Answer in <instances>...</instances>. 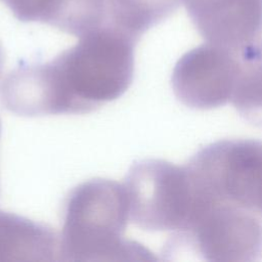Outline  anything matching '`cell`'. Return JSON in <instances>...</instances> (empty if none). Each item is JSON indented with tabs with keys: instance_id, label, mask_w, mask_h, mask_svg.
Returning a JSON list of instances; mask_svg holds the SVG:
<instances>
[{
	"instance_id": "10",
	"label": "cell",
	"mask_w": 262,
	"mask_h": 262,
	"mask_svg": "<svg viewBox=\"0 0 262 262\" xmlns=\"http://www.w3.org/2000/svg\"><path fill=\"white\" fill-rule=\"evenodd\" d=\"M255 47L243 55V70L230 102L244 120L262 128V60Z\"/></svg>"
},
{
	"instance_id": "1",
	"label": "cell",
	"mask_w": 262,
	"mask_h": 262,
	"mask_svg": "<svg viewBox=\"0 0 262 262\" xmlns=\"http://www.w3.org/2000/svg\"><path fill=\"white\" fill-rule=\"evenodd\" d=\"M136 43L111 28L92 31L47 62L12 70L0 85V100L24 117L95 111L131 85Z\"/></svg>"
},
{
	"instance_id": "5",
	"label": "cell",
	"mask_w": 262,
	"mask_h": 262,
	"mask_svg": "<svg viewBox=\"0 0 262 262\" xmlns=\"http://www.w3.org/2000/svg\"><path fill=\"white\" fill-rule=\"evenodd\" d=\"M185 166L213 199L262 216V141L219 140L201 148Z\"/></svg>"
},
{
	"instance_id": "7",
	"label": "cell",
	"mask_w": 262,
	"mask_h": 262,
	"mask_svg": "<svg viewBox=\"0 0 262 262\" xmlns=\"http://www.w3.org/2000/svg\"><path fill=\"white\" fill-rule=\"evenodd\" d=\"M207 43L245 54L262 34V0H180Z\"/></svg>"
},
{
	"instance_id": "12",
	"label": "cell",
	"mask_w": 262,
	"mask_h": 262,
	"mask_svg": "<svg viewBox=\"0 0 262 262\" xmlns=\"http://www.w3.org/2000/svg\"><path fill=\"white\" fill-rule=\"evenodd\" d=\"M255 54L257 55V57L262 60V42L258 43L255 47Z\"/></svg>"
},
{
	"instance_id": "3",
	"label": "cell",
	"mask_w": 262,
	"mask_h": 262,
	"mask_svg": "<svg viewBox=\"0 0 262 262\" xmlns=\"http://www.w3.org/2000/svg\"><path fill=\"white\" fill-rule=\"evenodd\" d=\"M130 221L146 231L184 230L208 194L186 166L164 160H143L130 168L125 180Z\"/></svg>"
},
{
	"instance_id": "2",
	"label": "cell",
	"mask_w": 262,
	"mask_h": 262,
	"mask_svg": "<svg viewBox=\"0 0 262 262\" xmlns=\"http://www.w3.org/2000/svg\"><path fill=\"white\" fill-rule=\"evenodd\" d=\"M130 221L124 183L95 178L69 193L59 235L60 260L149 261L145 247L125 236Z\"/></svg>"
},
{
	"instance_id": "9",
	"label": "cell",
	"mask_w": 262,
	"mask_h": 262,
	"mask_svg": "<svg viewBox=\"0 0 262 262\" xmlns=\"http://www.w3.org/2000/svg\"><path fill=\"white\" fill-rule=\"evenodd\" d=\"M107 28L117 30L135 41L172 15L180 0H105Z\"/></svg>"
},
{
	"instance_id": "8",
	"label": "cell",
	"mask_w": 262,
	"mask_h": 262,
	"mask_svg": "<svg viewBox=\"0 0 262 262\" xmlns=\"http://www.w3.org/2000/svg\"><path fill=\"white\" fill-rule=\"evenodd\" d=\"M60 260L59 236L41 223L0 211V261Z\"/></svg>"
},
{
	"instance_id": "11",
	"label": "cell",
	"mask_w": 262,
	"mask_h": 262,
	"mask_svg": "<svg viewBox=\"0 0 262 262\" xmlns=\"http://www.w3.org/2000/svg\"><path fill=\"white\" fill-rule=\"evenodd\" d=\"M4 61H5L4 49H3V46H2V44H1V42H0V77H1V74H2V71H3Z\"/></svg>"
},
{
	"instance_id": "4",
	"label": "cell",
	"mask_w": 262,
	"mask_h": 262,
	"mask_svg": "<svg viewBox=\"0 0 262 262\" xmlns=\"http://www.w3.org/2000/svg\"><path fill=\"white\" fill-rule=\"evenodd\" d=\"M171 237L164 249L169 256L188 251L207 261L245 262L262 255V223L257 216L213 198Z\"/></svg>"
},
{
	"instance_id": "6",
	"label": "cell",
	"mask_w": 262,
	"mask_h": 262,
	"mask_svg": "<svg viewBox=\"0 0 262 262\" xmlns=\"http://www.w3.org/2000/svg\"><path fill=\"white\" fill-rule=\"evenodd\" d=\"M244 66L242 54L202 44L176 62L171 83L175 96L186 106L211 110L231 100Z\"/></svg>"
},
{
	"instance_id": "13",
	"label": "cell",
	"mask_w": 262,
	"mask_h": 262,
	"mask_svg": "<svg viewBox=\"0 0 262 262\" xmlns=\"http://www.w3.org/2000/svg\"><path fill=\"white\" fill-rule=\"evenodd\" d=\"M0 133H1V121H0Z\"/></svg>"
}]
</instances>
